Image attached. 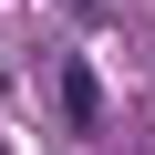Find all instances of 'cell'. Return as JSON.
Wrapping results in <instances>:
<instances>
[{"instance_id": "6da1fadb", "label": "cell", "mask_w": 155, "mask_h": 155, "mask_svg": "<svg viewBox=\"0 0 155 155\" xmlns=\"http://www.w3.org/2000/svg\"><path fill=\"white\" fill-rule=\"evenodd\" d=\"M62 124H72V134H104V83H93V62H62Z\"/></svg>"}, {"instance_id": "7a4b0ae2", "label": "cell", "mask_w": 155, "mask_h": 155, "mask_svg": "<svg viewBox=\"0 0 155 155\" xmlns=\"http://www.w3.org/2000/svg\"><path fill=\"white\" fill-rule=\"evenodd\" d=\"M62 11H72V21H104V0H62Z\"/></svg>"}]
</instances>
